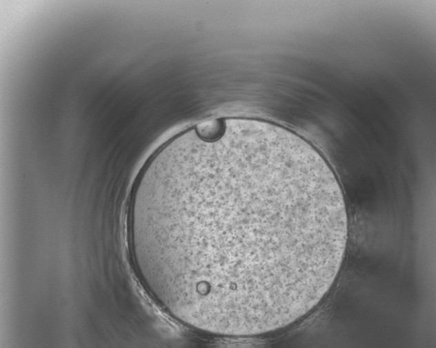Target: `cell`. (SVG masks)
Segmentation results:
<instances>
[{
  "instance_id": "6da1fadb",
  "label": "cell",
  "mask_w": 436,
  "mask_h": 348,
  "mask_svg": "<svg viewBox=\"0 0 436 348\" xmlns=\"http://www.w3.org/2000/svg\"><path fill=\"white\" fill-rule=\"evenodd\" d=\"M131 230L143 277L172 316L250 336L291 324L322 299L348 220L339 182L313 145L236 118L192 127L150 157Z\"/></svg>"
}]
</instances>
